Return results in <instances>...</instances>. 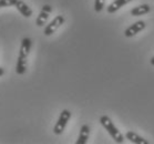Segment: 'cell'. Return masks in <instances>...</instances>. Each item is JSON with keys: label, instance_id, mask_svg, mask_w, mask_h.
Segmentation results:
<instances>
[{"label": "cell", "instance_id": "30bf717a", "mask_svg": "<svg viewBox=\"0 0 154 144\" xmlns=\"http://www.w3.org/2000/svg\"><path fill=\"white\" fill-rule=\"evenodd\" d=\"M131 1H132V0H114L112 4L106 8V11H108L109 14H114V12L119 10L121 7L128 5L129 2H131Z\"/></svg>", "mask_w": 154, "mask_h": 144}, {"label": "cell", "instance_id": "7c38bea8", "mask_svg": "<svg viewBox=\"0 0 154 144\" xmlns=\"http://www.w3.org/2000/svg\"><path fill=\"white\" fill-rule=\"evenodd\" d=\"M150 11H151V7L149 5H141V6H137V7L133 8L131 10V14L137 17V16H143V14H149Z\"/></svg>", "mask_w": 154, "mask_h": 144}, {"label": "cell", "instance_id": "5bb4252c", "mask_svg": "<svg viewBox=\"0 0 154 144\" xmlns=\"http://www.w3.org/2000/svg\"><path fill=\"white\" fill-rule=\"evenodd\" d=\"M104 4H105V0H95L94 10L97 11V12L102 11V9H103V7H104Z\"/></svg>", "mask_w": 154, "mask_h": 144}, {"label": "cell", "instance_id": "3957f363", "mask_svg": "<svg viewBox=\"0 0 154 144\" xmlns=\"http://www.w3.org/2000/svg\"><path fill=\"white\" fill-rule=\"evenodd\" d=\"M64 21H66V20H64V17H63V16H61V14H60V16H57L52 21L50 22L49 25H47V27L45 28V31H43L45 35H53V33L64 23Z\"/></svg>", "mask_w": 154, "mask_h": 144}, {"label": "cell", "instance_id": "2e32d148", "mask_svg": "<svg viewBox=\"0 0 154 144\" xmlns=\"http://www.w3.org/2000/svg\"><path fill=\"white\" fill-rule=\"evenodd\" d=\"M151 64H152V66H154V57L151 59Z\"/></svg>", "mask_w": 154, "mask_h": 144}, {"label": "cell", "instance_id": "277c9868", "mask_svg": "<svg viewBox=\"0 0 154 144\" xmlns=\"http://www.w3.org/2000/svg\"><path fill=\"white\" fill-rule=\"evenodd\" d=\"M51 12H52V7H51L50 5H43L38 18H37V20H35V25L38 26V27H43V26L47 23V21H48L49 16Z\"/></svg>", "mask_w": 154, "mask_h": 144}, {"label": "cell", "instance_id": "4fadbf2b", "mask_svg": "<svg viewBox=\"0 0 154 144\" xmlns=\"http://www.w3.org/2000/svg\"><path fill=\"white\" fill-rule=\"evenodd\" d=\"M17 1H18V0H0V8L11 7V6H14Z\"/></svg>", "mask_w": 154, "mask_h": 144}, {"label": "cell", "instance_id": "6da1fadb", "mask_svg": "<svg viewBox=\"0 0 154 144\" xmlns=\"http://www.w3.org/2000/svg\"><path fill=\"white\" fill-rule=\"evenodd\" d=\"M100 123L102 124V127L108 131L109 134L112 136V139L116 141V143H123V142H124V136H123L122 133L118 130V127L113 124V122L111 121V119H110L109 116L102 115L101 118H100Z\"/></svg>", "mask_w": 154, "mask_h": 144}, {"label": "cell", "instance_id": "5b68a950", "mask_svg": "<svg viewBox=\"0 0 154 144\" xmlns=\"http://www.w3.org/2000/svg\"><path fill=\"white\" fill-rule=\"evenodd\" d=\"M144 28H145V23H144V21H137V22H135V23H133V25H131L129 28L126 29L125 31H124V35H125L126 38L134 37L137 33L142 31Z\"/></svg>", "mask_w": 154, "mask_h": 144}, {"label": "cell", "instance_id": "9a60e30c", "mask_svg": "<svg viewBox=\"0 0 154 144\" xmlns=\"http://www.w3.org/2000/svg\"><path fill=\"white\" fill-rule=\"evenodd\" d=\"M5 74V69L4 68H0V77H2Z\"/></svg>", "mask_w": 154, "mask_h": 144}, {"label": "cell", "instance_id": "8992f818", "mask_svg": "<svg viewBox=\"0 0 154 144\" xmlns=\"http://www.w3.org/2000/svg\"><path fill=\"white\" fill-rule=\"evenodd\" d=\"M31 44L32 41L30 38H23L22 41H21V46H20V51H19V56L18 57H22V58H28L29 52H30V49H31Z\"/></svg>", "mask_w": 154, "mask_h": 144}, {"label": "cell", "instance_id": "7a4b0ae2", "mask_svg": "<svg viewBox=\"0 0 154 144\" xmlns=\"http://www.w3.org/2000/svg\"><path fill=\"white\" fill-rule=\"evenodd\" d=\"M71 118V112L69 110H63L62 112L60 113V116L58 121H57L56 125L53 127V133L57 134V135H60V134L62 133L66 127H67L68 122H69V120Z\"/></svg>", "mask_w": 154, "mask_h": 144}, {"label": "cell", "instance_id": "8fae6325", "mask_svg": "<svg viewBox=\"0 0 154 144\" xmlns=\"http://www.w3.org/2000/svg\"><path fill=\"white\" fill-rule=\"evenodd\" d=\"M27 66H28L27 58L18 57L17 64H16V72H17V74H20V75L25 74L26 71H27Z\"/></svg>", "mask_w": 154, "mask_h": 144}, {"label": "cell", "instance_id": "9c48e42d", "mask_svg": "<svg viewBox=\"0 0 154 144\" xmlns=\"http://www.w3.org/2000/svg\"><path fill=\"white\" fill-rule=\"evenodd\" d=\"M89 134H90V127L88 124H84L82 125L80 129V134H79V137H78L77 144H85L88 142V139H89Z\"/></svg>", "mask_w": 154, "mask_h": 144}, {"label": "cell", "instance_id": "ba28073f", "mask_svg": "<svg viewBox=\"0 0 154 144\" xmlns=\"http://www.w3.org/2000/svg\"><path fill=\"white\" fill-rule=\"evenodd\" d=\"M125 137L130 142L135 144H149V141L145 140L144 137L140 136L139 134H137L135 132H132V131H128L125 133Z\"/></svg>", "mask_w": 154, "mask_h": 144}, {"label": "cell", "instance_id": "52a82bcc", "mask_svg": "<svg viewBox=\"0 0 154 144\" xmlns=\"http://www.w3.org/2000/svg\"><path fill=\"white\" fill-rule=\"evenodd\" d=\"M14 7L17 8L18 11L20 12L23 17L26 18H30L32 16V10L31 8L29 7L28 5L26 4V2H23L22 0H18L17 2H16V5H14Z\"/></svg>", "mask_w": 154, "mask_h": 144}]
</instances>
